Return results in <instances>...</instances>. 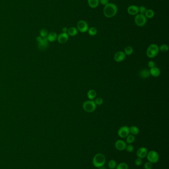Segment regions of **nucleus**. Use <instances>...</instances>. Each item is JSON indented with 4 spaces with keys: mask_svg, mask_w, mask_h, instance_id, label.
<instances>
[{
    "mask_svg": "<svg viewBox=\"0 0 169 169\" xmlns=\"http://www.w3.org/2000/svg\"><path fill=\"white\" fill-rule=\"evenodd\" d=\"M99 3L104 5H106L109 3V0H99Z\"/></svg>",
    "mask_w": 169,
    "mask_h": 169,
    "instance_id": "obj_36",
    "label": "nucleus"
},
{
    "mask_svg": "<svg viewBox=\"0 0 169 169\" xmlns=\"http://www.w3.org/2000/svg\"><path fill=\"white\" fill-rule=\"evenodd\" d=\"M159 47L155 43L151 44L146 51V55L149 58H153L156 57L159 53Z\"/></svg>",
    "mask_w": 169,
    "mask_h": 169,
    "instance_id": "obj_3",
    "label": "nucleus"
},
{
    "mask_svg": "<svg viewBox=\"0 0 169 169\" xmlns=\"http://www.w3.org/2000/svg\"><path fill=\"white\" fill-rule=\"evenodd\" d=\"M153 168V164L150 162H147L144 165V169H152Z\"/></svg>",
    "mask_w": 169,
    "mask_h": 169,
    "instance_id": "obj_32",
    "label": "nucleus"
},
{
    "mask_svg": "<svg viewBox=\"0 0 169 169\" xmlns=\"http://www.w3.org/2000/svg\"><path fill=\"white\" fill-rule=\"evenodd\" d=\"M116 169H129V166L126 163L123 162L120 163L116 166Z\"/></svg>",
    "mask_w": 169,
    "mask_h": 169,
    "instance_id": "obj_27",
    "label": "nucleus"
},
{
    "mask_svg": "<svg viewBox=\"0 0 169 169\" xmlns=\"http://www.w3.org/2000/svg\"><path fill=\"white\" fill-rule=\"evenodd\" d=\"M115 147L119 151H123L125 149L126 143L124 140H117L114 144Z\"/></svg>",
    "mask_w": 169,
    "mask_h": 169,
    "instance_id": "obj_10",
    "label": "nucleus"
},
{
    "mask_svg": "<svg viewBox=\"0 0 169 169\" xmlns=\"http://www.w3.org/2000/svg\"><path fill=\"white\" fill-rule=\"evenodd\" d=\"M134 52V49L131 46H128L124 48V53L125 55H131Z\"/></svg>",
    "mask_w": 169,
    "mask_h": 169,
    "instance_id": "obj_24",
    "label": "nucleus"
},
{
    "mask_svg": "<svg viewBox=\"0 0 169 169\" xmlns=\"http://www.w3.org/2000/svg\"><path fill=\"white\" fill-rule=\"evenodd\" d=\"M97 105L93 101H87L82 105V108L85 112L87 113L93 112L96 109Z\"/></svg>",
    "mask_w": 169,
    "mask_h": 169,
    "instance_id": "obj_4",
    "label": "nucleus"
},
{
    "mask_svg": "<svg viewBox=\"0 0 169 169\" xmlns=\"http://www.w3.org/2000/svg\"><path fill=\"white\" fill-rule=\"evenodd\" d=\"M77 29L81 33H85L89 29L88 25L84 20H80L77 24Z\"/></svg>",
    "mask_w": 169,
    "mask_h": 169,
    "instance_id": "obj_7",
    "label": "nucleus"
},
{
    "mask_svg": "<svg viewBox=\"0 0 169 169\" xmlns=\"http://www.w3.org/2000/svg\"><path fill=\"white\" fill-rule=\"evenodd\" d=\"M62 31L63 32V33H67L68 31V28L66 27H63V28L62 29Z\"/></svg>",
    "mask_w": 169,
    "mask_h": 169,
    "instance_id": "obj_38",
    "label": "nucleus"
},
{
    "mask_svg": "<svg viewBox=\"0 0 169 169\" xmlns=\"http://www.w3.org/2000/svg\"><path fill=\"white\" fill-rule=\"evenodd\" d=\"M67 33L70 36H75L78 33V30L74 27H71L68 29Z\"/></svg>",
    "mask_w": 169,
    "mask_h": 169,
    "instance_id": "obj_19",
    "label": "nucleus"
},
{
    "mask_svg": "<svg viewBox=\"0 0 169 169\" xmlns=\"http://www.w3.org/2000/svg\"><path fill=\"white\" fill-rule=\"evenodd\" d=\"M106 162V157L102 153H97L95 155L92 160V163L95 167L100 168L103 167Z\"/></svg>",
    "mask_w": 169,
    "mask_h": 169,
    "instance_id": "obj_2",
    "label": "nucleus"
},
{
    "mask_svg": "<svg viewBox=\"0 0 169 169\" xmlns=\"http://www.w3.org/2000/svg\"><path fill=\"white\" fill-rule=\"evenodd\" d=\"M129 134V128L128 126H123L120 127L118 131V135L121 138H125Z\"/></svg>",
    "mask_w": 169,
    "mask_h": 169,
    "instance_id": "obj_8",
    "label": "nucleus"
},
{
    "mask_svg": "<svg viewBox=\"0 0 169 169\" xmlns=\"http://www.w3.org/2000/svg\"><path fill=\"white\" fill-rule=\"evenodd\" d=\"M139 76L140 77L143 78V79L148 78L150 76V71L148 69H143L140 71Z\"/></svg>",
    "mask_w": 169,
    "mask_h": 169,
    "instance_id": "obj_16",
    "label": "nucleus"
},
{
    "mask_svg": "<svg viewBox=\"0 0 169 169\" xmlns=\"http://www.w3.org/2000/svg\"><path fill=\"white\" fill-rule=\"evenodd\" d=\"M159 51H161L162 52L165 53V52H167L168 51L169 47L166 44H163L159 47Z\"/></svg>",
    "mask_w": 169,
    "mask_h": 169,
    "instance_id": "obj_28",
    "label": "nucleus"
},
{
    "mask_svg": "<svg viewBox=\"0 0 169 169\" xmlns=\"http://www.w3.org/2000/svg\"><path fill=\"white\" fill-rule=\"evenodd\" d=\"M48 30L46 29H42L41 30L40 32V36H41L42 38H46L48 36Z\"/></svg>",
    "mask_w": 169,
    "mask_h": 169,
    "instance_id": "obj_29",
    "label": "nucleus"
},
{
    "mask_svg": "<svg viewBox=\"0 0 169 169\" xmlns=\"http://www.w3.org/2000/svg\"><path fill=\"white\" fill-rule=\"evenodd\" d=\"M57 37H58L57 34L56 32H53L48 34V36L46 38L48 41L51 42H53L57 39Z\"/></svg>",
    "mask_w": 169,
    "mask_h": 169,
    "instance_id": "obj_17",
    "label": "nucleus"
},
{
    "mask_svg": "<svg viewBox=\"0 0 169 169\" xmlns=\"http://www.w3.org/2000/svg\"><path fill=\"white\" fill-rule=\"evenodd\" d=\"M126 57V55L124 52L119 51L114 54V58L117 62H121L123 61Z\"/></svg>",
    "mask_w": 169,
    "mask_h": 169,
    "instance_id": "obj_9",
    "label": "nucleus"
},
{
    "mask_svg": "<svg viewBox=\"0 0 169 169\" xmlns=\"http://www.w3.org/2000/svg\"><path fill=\"white\" fill-rule=\"evenodd\" d=\"M135 139L134 135L129 134V135L126 137V143H127L128 144H131L134 142Z\"/></svg>",
    "mask_w": 169,
    "mask_h": 169,
    "instance_id": "obj_22",
    "label": "nucleus"
},
{
    "mask_svg": "<svg viewBox=\"0 0 169 169\" xmlns=\"http://www.w3.org/2000/svg\"><path fill=\"white\" fill-rule=\"evenodd\" d=\"M134 21L135 24L137 26L141 27L143 26L146 23L147 18L145 17V15L139 14L136 15L134 18Z\"/></svg>",
    "mask_w": 169,
    "mask_h": 169,
    "instance_id": "obj_6",
    "label": "nucleus"
},
{
    "mask_svg": "<svg viewBox=\"0 0 169 169\" xmlns=\"http://www.w3.org/2000/svg\"><path fill=\"white\" fill-rule=\"evenodd\" d=\"M129 131H130V133H131V135H137L139 134V133L138 128L135 126H132L130 127Z\"/></svg>",
    "mask_w": 169,
    "mask_h": 169,
    "instance_id": "obj_21",
    "label": "nucleus"
},
{
    "mask_svg": "<svg viewBox=\"0 0 169 169\" xmlns=\"http://www.w3.org/2000/svg\"><path fill=\"white\" fill-rule=\"evenodd\" d=\"M128 12L129 15H137L139 12V8L135 5H131L128 8Z\"/></svg>",
    "mask_w": 169,
    "mask_h": 169,
    "instance_id": "obj_13",
    "label": "nucleus"
},
{
    "mask_svg": "<svg viewBox=\"0 0 169 169\" xmlns=\"http://www.w3.org/2000/svg\"><path fill=\"white\" fill-rule=\"evenodd\" d=\"M150 75L153 76L154 77H158L161 74V71L159 69V68L156 67L150 68V70H149Z\"/></svg>",
    "mask_w": 169,
    "mask_h": 169,
    "instance_id": "obj_15",
    "label": "nucleus"
},
{
    "mask_svg": "<svg viewBox=\"0 0 169 169\" xmlns=\"http://www.w3.org/2000/svg\"><path fill=\"white\" fill-rule=\"evenodd\" d=\"M139 8V12H140V14H144L145 13L146 11V8L144 7V6H140V7H138Z\"/></svg>",
    "mask_w": 169,
    "mask_h": 169,
    "instance_id": "obj_34",
    "label": "nucleus"
},
{
    "mask_svg": "<svg viewBox=\"0 0 169 169\" xmlns=\"http://www.w3.org/2000/svg\"><path fill=\"white\" fill-rule=\"evenodd\" d=\"M87 31L88 32V34L92 36H95L97 33V29L94 27H90L88 29Z\"/></svg>",
    "mask_w": 169,
    "mask_h": 169,
    "instance_id": "obj_26",
    "label": "nucleus"
},
{
    "mask_svg": "<svg viewBox=\"0 0 169 169\" xmlns=\"http://www.w3.org/2000/svg\"><path fill=\"white\" fill-rule=\"evenodd\" d=\"M118 12V8L113 3H109L105 5L103 13L105 16L108 18H111L116 15Z\"/></svg>",
    "mask_w": 169,
    "mask_h": 169,
    "instance_id": "obj_1",
    "label": "nucleus"
},
{
    "mask_svg": "<svg viewBox=\"0 0 169 169\" xmlns=\"http://www.w3.org/2000/svg\"><path fill=\"white\" fill-rule=\"evenodd\" d=\"M117 165V162L114 160H110L108 163V166L110 169H116Z\"/></svg>",
    "mask_w": 169,
    "mask_h": 169,
    "instance_id": "obj_25",
    "label": "nucleus"
},
{
    "mask_svg": "<svg viewBox=\"0 0 169 169\" xmlns=\"http://www.w3.org/2000/svg\"><path fill=\"white\" fill-rule=\"evenodd\" d=\"M48 46V41L47 38H44L42 39V41L38 43V48L41 51H44L47 48Z\"/></svg>",
    "mask_w": 169,
    "mask_h": 169,
    "instance_id": "obj_14",
    "label": "nucleus"
},
{
    "mask_svg": "<svg viewBox=\"0 0 169 169\" xmlns=\"http://www.w3.org/2000/svg\"><path fill=\"white\" fill-rule=\"evenodd\" d=\"M88 4L91 8H96L99 5V0H88Z\"/></svg>",
    "mask_w": 169,
    "mask_h": 169,
    "instance_id": "obj_20",
    "label": "nucleus"
},
{
    "mask_svg": "<svg viewBox=\"0 0 169 169\" xmlns=\"http://www.w3.org/2000/svg\"><path fill=\"white\" fill-rule=\"evenodd\" d=\"M69 38V35L67 33H62L58 36L57 40L60 43H66Z\"/></svg>",
    "mask_w": 169,
    "mask_h": 169,
    "instance_id": "obj_12",
    "label": "nucleus"
},
{
    "mask_svg": "<svg viewBox=\"0 0 169 169\" xmlns=\"http://www.w3.org/2000/svg\"><path fill=\"white\" fill-rule=\"evenodd\" d=\"M148 153V150L146 148L144 147H141L139 148L136 151L137 156L141 159H143L146 157V155Z\"/></svg>",
    "mask_w": 169,
    "mask_h": 169,
    "instance_id": "obj_11",
    "label": "nucleus"
},
{
    "mask_svg": "<svg viewBox=\"0 0 169 169\" xmlns=\"http://www.w3.org/2000/svg\"><path fill=\"white\" fill-rule=\"evenodd\" d=\"M94 102L96 105L100 106V105H101L103 103V99L102 98L99 97L96 98Z\"/></svg>",
    "mask_w": 169,
    "mask_h": 169,
    "instance_id": "obj_30",
    "label": "nucleus"
},
{
    "mask_svg": "<svg viewBox=\"0 0 169 169\" xmlns=\"http://www.w3.org/2000/svg\"><path fill=\"white\" fill-rule=\"evenodd\" d=\"M125 149L126 150V151L130 153V152H132L134 151V146L132 145L129 144L128 145H126Z\"/></svg>",
    "mask_w": 169,
    "mask_h": 169,
    "instance_id": "obj_31",
    "label": "nucleus"
},
{
    "mask_svg": "<svg viewBox=\"0 0 169 169\" xmlns=\"http://www.w3.org/2000/svg\"><path fill=\"white\" fill-rule=\"evenodd\" d=\"M146 157L148 162L152 164H155L159 161V154L157 152L154 150H151L148 152Z\"/></svg>",
    "mask_w": 169,
    "mask_h": 169,
    "instance_id": "obj_5",
    "label": "nucleus"
},
{
    "mask_svg": "<svg viewBox=\"0 0 169 169\" xmlns=\"http://www.w3.org/2000/svg\"><path fill=\"white\" fill-rule=\"evenodd\" d=\"M145 16L146 17L148 18H151L152 17H154V11L152 10H146L145 13Z\"/></svg>",
    "mask_w": 169,
    "mask_h": 169,
    "instance_id": "obj_23",
    "label": "nucleus"
},
{
    "mask_svg": "<svg viewBox=\"0 0 169 169\" xmlns=\"http://www.w3.org/2000/svg\"><path fill=\"white\" fill-rule=\"evenodd\" d=\"M87 97L90 100H93L97 96V92L94 90H90L87 92Z\"/></svg>",
    "mask_w": 169,
    "mask_h": 169,
    "instance_id": "obj_18",
    "label": "nucleus"
},
{
    "mask_svg": "<svg viewBox=\"0 0 169 169\" xmlns=\"http://www.w3.org/2000/svg\"><path fill=\"white\" fill-rule=\"evenodd\" d=\"M142 164V160L140 158H137L135 161V164L137 166H140Z\"/></svg>",
    "mask_w": 169,
    "mask_h": 169,
    "instance_id": "obj_33",
    "label": "nucleus"
},
{
    "mask_svg": "<svg viewBox=\"0 0 169 169\" xmlns=\"http://www.w3.org/2000/svg\"><path fill=\"white\" fill-rule=\"evenodd\" d=\"M43 38L41 37V36H38L37 38H36V41L38 42V43H40V42L42 41Z\"/></svg>",
    "mask_w": 169,
    "mask_h": 169,
    "instance_id": "obj_37",
    "label": "nucleus"
},
{
    "mask_svg": "<svg viewBox=\"0 0 169 169\" xmlns=\"http://www.w3.org/2000/svg\"><path fill=\"white\" fill-rule=\"evenodd\" d=\"M148 66L150 68L154 67L155 66V63L153 61H149L148 62Z\"/></svg>",
    "mask_w": 169,
    "mask_h": 169,
    "instance_id": "obj_35",
    "label": "nucleus"
}]
</instances>
